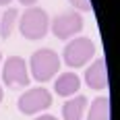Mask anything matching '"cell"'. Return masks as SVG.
<instances>
[{
  "instance_id": "obj_10",
  "label": "cell",
  "mask_w": 120,
  "mask_h": 120,
  "mask_svg": "<svg viewBox=\"0 0 120 120\" xmlns=\"http://www.w3.org/2000/svg\"><path fill=\"white\" fill-rule=\"evenodd\" d=\"M87 120H110V99L108 97H95Z\"/></svg>"
},
{
  "instance_id": "obj_5",
  "label": "cell",
  "mask_w": 120,
  "mask_h": 120,
  "mask_svg": "<svg viewBox=\"0 0 120 120\" xmlns=\"http://www.w3.org/2000/svg\"><path fill=\"white\" fill-rule=\"evenodd\" d=\"M52 106V93H50L46 87H33V89H27L23 95L19 97L17 101V108L21 114L25 116H33L37 112L46 110Z\"/></svg>"
},
{
  "instance_id": "obj_8",
  "label": "cell",
  "mask_w": 120,
  "mask_h": 120,
  "mask_svg": "<svg viewBox=\"0 0 120 120\" xmlns=\"http://www.w3.org/2000/svg\"><path fill=\"white\" fill-rule=\"evenodd\" d=\"M79 89H81V79H79L77 72H62L54 83V91L60 97H71Z\"/></svg>"
},
{
  "instance_id": "obj_13",
  "label": "cell",
  "mask_w": 120,
  "mask_h": 120,
  "mask_svg": "<svg viewBox=\"0 0 120 120\" xmlns=\"http://www.w3.org/2000/svg\"><path fill=\"white\" fill-rule=\"evenodd\" d=\"M35 120H58L56 116H50V114H44V116H39V118H35Z\"/></svg>"
},
{
  "instance_id": "obj_15",
  "label": "cell",
  "mask_w": 120,
  "mask_h": 120,
  "mask_svg": "<svg viewBox=\"0 0 120 120\" xmlns=\"http://www.w3.org/2000/svg\"><path fill=\"white\" fill-rule=\"evenodd\" d=\"M6 4H11V0H0V6H6Z\"/></svg>"
},
{
  "instance_id": "obj_1",
  "label": "cell",
  "mask_w": 120,
  "mask_h": 120,
  "mask_svg": "<svg viewBox=\"0 0 120 120\" xmlns=\"http://www.w3.org/2000/svg\"><path fill=\"white\" fill-rule=\"evenodd\" d=\"M17 23H19L21 35L31 39V41L46 37V33L50 31V17L39 6H27V11L23 12V17Z\"/></svg>"
},
{
  "instance_id": "obj_17",
  "label": "cell",
  "mask_w": 120,
  "mask_h": 120,
  "mask_svg": "<svg viewBox=\"0 0 120 120\" xmlns=\"http://www.w3.org/2000/svg\"><path fill=\"white\" fill-rule=\"evenodd\" d=\"M0 64H2V54H0Z\"/></svg>"
},
{
  "instance_id": "obj_16",
  "label": "cell",
  "mask_w": 120,
  "mask_h": 120,
  "mask_svg": "<svg viewBox=\"0 0 120 120\" xmlns=\"http://www.w3.org/2000/svg\"><path fill=\"white\" fill-rule=\"evenodd\" d=\"M2 95H4V93H2V87H0V101H2Z\"/></svg>"
},
{
  "instance_id": "obj_4",
  "label": "cell",
  "mask_w": 120,
  "mask_h": 120,
  "mask_svg": "<svg viewBox=\"0 0 120 120\" xmlns=\"http://www.w3.org/2000/svg\"><path fill=\"white\" fill-rule=\"evenodd\" d=\"M2 81L11 89H21L29 85V71H27V62L21 56H8L2 64Z\"/></svg>"
},
{
  "instance_id": "obj_9",
  "label": "cell",
  "mask_w": 120,
  "mask_h": 120,
  "mask_svg": "<svg viewBox=\"0 0 120 120\" xmlns=\"http://www.w3.org/2000/svg\"><path fill=\"white\" fill-rule=\"evenodd\" d=\"M87 108V97L85 95H77L64 101L62 106V118L64 120H83V112Z\"/></svg>"
},
{
  "instance_id": "obj_3",
  "label": "cell",
  "mask_w": 120,
  "mask_h": 120,
  "mask_svg": "<svg viewBox=\"0 0 120 120\" xmlns=\"http://www.w3.org/2000/svg\"><path fill=\"white\" fill-rule=\"evenodd\" d=\"M93 56H95V46L89 37H72L62 52V58L66 62V66H71V68L85 66Z\"/></svg>"
},
{
  "instance_id": "obj_11",
  "label": "cell",
  "mask_w": 120,
  "mask_h": 120,
  "mask_svg": "<svg viewBox=\"0 0 120 120\" xmlns=\"http://www.w3.org/2000/svg\"><path fill=\"white\" fill-rule=\"evenodd\" d=\"M19 21V11L17 8H6L4 15H0V37H11L15 25Z\"/></svg>"
},
{
  "instance_id": "obj_7",
  "label": "cell",
  "mask_w": 120,
  "mask_h": 120,
  "mask_svg": "<svg viewBox=\"0 0 120 120\" xmlns=\"http://www.w3.org/2000/svg\"><path fill=\"white\" fill-rule=\"evenodd\" d=\"M85 83L91 89H106L108 87V64H106V58H97L85 71Z\"/></svg>"
},
{
  "instance_id": "obj_12",
  "label": "cell",
  "mask_w": 120,
  "mask_h": 120,
  "mask_svg": "<svg viewBox=\"0 0 120 120\" xmlns=\"http://www.w3.org/2000/svg\"><path fill=\"white\" fill-rule=\"evenodd\" d=\"M72 4V8H79V11H91V0H68Z\"/></svg>"
},
{
  "instance_id": "obj_2",
  "label": "cell",
  "mask_w": 120,
  "mask_h": 120,
  "mask_svg": "<svg viewBox=\"0 0 120 120\" xmlns=\"http://www.w3.org/2000/svg\"><path fill=\"white\" fill-rule=\"evenodd\" d=\"M29 66H31V75L37 83H46L50 79H54V75L60 71V56L50 48H41L33 52Z\"/></svg>"
},
{
  "instance_id": "obj_6",
  "label": "cell",
  "mask_w": 120,
  "mask_h": 120,
  "mask_svg": "<svg viewBox=\"0 0 120 120\" xmlns=\"http://www.w3.org/2000/svg\"><path fill=\"white\" fill-rule=\"evenodd\" d=\"M50 27H52V33L58 39H71L72 35L81 33V29H83V17L77 11L60 12V15H56L52 19Z\"/></svg>"
},
{
  "instance_id": "obj_14",
  "label": "cell",
  "mask_w": 120,
  "mask_h": 120,
  "mask_svg": "<svg viewBox=\"0 0 120 120\" xmlns=\"http://www.w3.org/2000/svg\"><path fill=\"white\" fill-rule=\"evenodd\" d=\"M19 2H21V4H25V6H33L37 0H19Z\"/></svg>"
}]
</instances>
